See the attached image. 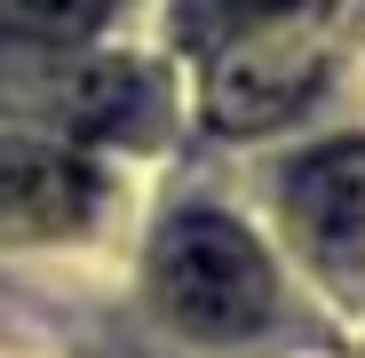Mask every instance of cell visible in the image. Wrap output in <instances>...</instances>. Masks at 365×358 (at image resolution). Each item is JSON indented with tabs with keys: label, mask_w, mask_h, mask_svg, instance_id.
Instances as JSON below:
<instances>
[{
	"label": "cell",
	"mask_w": 365,
	"mask_h": 358,
	"mask_svg": "<svg viewBox=\"0 0 365 358\" xmlns=\"http://www.w3.org/2000/svg\"><path fill=\"white\" fill-rule=\"evenodd\" d=\"M151 294L175 327L230 342L270 319L278 279H270V255L247 239V223H230L215 207H182L151 247Z\"/></svg>",
	"instance_id": "1"
},
{
	"label": "cell",
	"mask_w": 365,
	"mask_h": 358,
	"mask_svg": "<svg viewBox=\"0 0 365 358\" xmlns=\"http://www.w3.org/2000/svg\"><path fill=\"white\" fill-rule=\"evenodd\" d=\"M334 9H270V24H255L247 40H230L215 56V80H207V128L222 136H262L278 119H294L310 104V88L334 64Z\"/></svg>",
	"instance_id": "2"
},
{
	"label": "cell",
	"mask_w": 365,
	"mask_h": 358,
	"mask_svg": "<svg viewBox=\"0 0 365 358\" xmlns=\"http://www.w3.org/2000/svg\"><path fill=\"white\" fill-rule=\"evenodd\" d=\"M9 96L48 111V119H64L72 136H135L143 128V111H151V80L135 64H119V56H56V64H32L9 72Z\"/></svg>",
	"instance_id": "3"
},
{
	"label": "cell",
	"mask_w": 365,
	"mask_h": 358,
	"mask_svg": "<svg viewBox=\"0 0 365 358\" xmlns=\"http://www.w3.org/2000/svg\"><path fill=\"white\" fill-rule=\"evenodd\" d=\"M96 215V167L72 144L0 136V239H64Z\"/></svg>",
	"instance_id": "4"
},
{
	"label": "cell",
	"mask_w": 365,
	"mask_h": 358,
	"mask_svg": "<svg viewBox=\"0 0 365 358\" xmlns=\"http://www.w3.org/2000/svg\"><path fill=\"white\" fill-rule=\"evenodd\" d=\"M294 223L318 255H365V144H334L294 167Z\"/></svg>",
	"instance_id": "5"
},
{
	"label": "cell",
	"mask_w": 365,
	"mask_h": 358,
	"mask_svg": "<svg viewBox=\"0 0 365 358\" xmlns=\"http://www.w3.org/2000/svg\"><path fill=\"white\" fill-rule=\"evenodd\" d=\"M119 0H0V24L32 48H80Z\"/></svg>",
	"instance_id": "6"
},
{
	"label": "cell",
	"mask_w": 365,
	"mask_h": 358,
	"mask_svg": "<svg viewBox=\"0 0 365 358\" xmlns=\"http://www.w3.org/2000/svg\"><path fill=\"white\" fill-rule=\"evenodd\" d=\"M247 9H262V16H270V9H302V0H247Z\"/></svg>",
	"instance_id": "7"
}]
</instances>
